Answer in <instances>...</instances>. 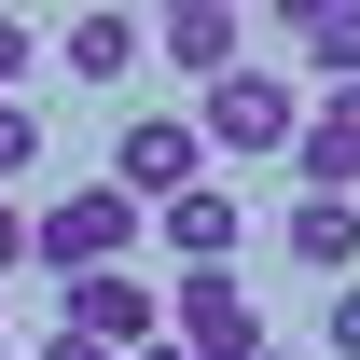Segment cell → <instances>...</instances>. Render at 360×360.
Here are the masks:
<instances>
[{
    "mask_svg": "<svg viewBox=\"0 0 360 360\" xmlns=\"http://www.w3.org/2000/svg\"><path fill=\"white\" fill-rule=\"evenodd\" d=\"M28 236H42V277H56V291H84V277H111L139 250V208L111 194V180H70L56 208H28Z\"/></svg>",
    "mask_w": 360,
    "mask_h": 360,
    "instance_id": "obj_1",
    "label": "cell"
},
{
    "mask_svg": "<svg viewBox=\"0 0 360 360\" xmlns=\"http://www.w3.org/2000/svg\"><path fill=\"white\" fill-rule=\"evenodd\" d=\"M194 180H208V139H194V111H139V125L111 139V194H125L139 222H153V208H180Z\"/></svg>",
    "mask_w": 360,
    "mask_h": 360,
    "instance_id": "obj_2",
    "label": "cell"
},
{
    "mask_svg": "<svg viewBox=\"0 0 360 360\" xmlns=\"http://www.w3.org/2000/svg\"><path fill=\"white\" fill-rule=\"evenodd\" d=\"M194 139H208V153H291V139H305L291 70H236V84H208V97H194Z\"/></svg>",
    "mask_w": 360,
    "mask_h": 360,
    "instance_id": "obj_3",
    "label": "cell"
},
{
    "mask_svg": "<svg viewBox=\"0 0 360 360\" xmlns=\"http://www.w3.org/2000/svg\"><path fill=\"white\" fill-rule=\"evenodd\" d=\"M167 347L180 360H264V305H250L236 277H180L167 291Z\"/></svg>",
    "mask_w": 360,
    "mask_h": 360,
    "instance_id": "obj_4",
    "label": "cell"
},
{
    "mask_svg": "<svg viewBox=\"0 0 360 360\" xmlns=\"http://www.w3.org/2000/svg\"><path fill=\"white\" fill-rule=\"evenodd\" d=\"M153 56L194 70V97H208V84L250 70V14H236V0H180V14H153Z\"/></svg>",
    "mask_w": 360,
    "mask_h": 360,
    "instance_id": "obj_5",
    "label": "cell"
},
{
    "mask_svg": "<svg viewBox=\"0 0 360 360\" xmlns=\"http://www.w3.org/2000/svg\"><path fill=\"white\" fill-rule=\"evenodd\" d=\"M70 333H84V347H111V360H139V347H167V291H153V277H84V291H70Z\"/></svg>",
    "mask_w": 360,
    "mask_h": 360,
    "instance_id": "obj_6",
    "label": "cell"
},
{
    "mask_svg": "<svg viewBox=\"0 0 360 360\" xmlns=\"http://www.w3.org/2000/svg\"><path fill=\"white\" fill-rule=\"evenodd\" d=\"M153 236L180 250V277H236V236H250V208H236V180H194L180 208H153Z\"/></svg>",
    "mask_w": 360,
    "mask_h": 360,
    "instance_id": "obj_7",
    "label": "cell"
},
{
    "mask_svg": "<svg viewBox=\"0 0 360 360\" xmlns=\"http://www.w3.org/2000/svg\"><path fill=\"white\" fill-rule=\"evenodd\" d=\"M277 236H291V264L333 277V291L360 277V194H291V222H277Z\"/></svg>",
    "mask_w": 360,
    "mask_h": 360,
    "instance_id": "obj_8",
    "label": "cell"
},
{
    "mask_svg": "<svg viewBox=\"0 0 360 360\" xmlns=\"http://www.w3.org/2000/svg\"><path fill=\"white\" fill-rule=\"evenodd\" d=\"M56 56H70V84H125L139 56H153V14H70V28H56Z\"/></svg>",
    "mask_w": 360,
    "mask_h": 360,
    "instance_id": "obj_9",
    "label": "cell"
},
{
    "mask_svg": "<svg viewBox=\"0 0 360 360\" xmlns=\"http://www.w3.org/2000/svg\"><path fill=\"white\" fill-rule=\"evenodd\" d=\"M291 42H305L319 97H333V84H360V0H347V14H291Z\"/></svg>",
    "mask_w": 360,
    "mask_h": 360,
    "instance_id": "obj_10",
    "label": "cell"
},
{
    "mask_svg": "<svg viewBox=\"0 0 360 360\" xmlns=\"http://www.w3.org/2000/svg\"><path fill=\"white\" fill-rule=\"evenodd\" d=\"M42 167V111H28V97H0V180H28Z\"/></svg>",
    "mask_w": 360,
    "mask_h": 360,
    "instance_id": "obj_11",
    "label": "cell"
},
{
    "mask_svg": "<svg viewBox=\"0 0 360 360\" xmlns=\"http://www.w3.org/2000/svg\"><path fill=\"white\" fill-rule=\"evenodd\" d=\"M28 70H42V28H28V14H0V97L28 84Z\"/></svg>",
    "mask_w": 360,
    "mask_h": 360,
    "instance_id": "obj_12",
    "label": "cell"
},
{
    "mask_svg": "<svg viewBox=\"0 0 360 360\" xmlns=\"http://www.w3.org/2000/svg\"><path fill=\"white\" fill-rule=\"evenodd\" d=\"M28 264H42V236H28V208L0 194V277H28Z\"/></svg>",
    "mask_w": 360,
    "mask_h": 360,
    "instance_id": "obj_13",
    "label": "cell"
},
{
    "mask_svg": "<svg viewBox=\"0 0 360 360\" xmlns=\"http://www.w3.org/2000/svg\"><path fill=\"white\" fill-rule=\"evenodd\" d=\"M305 125H319V139H347V153H360V84H333V97L305 111Z\"/></svg>",
    "mask_w": 360,
    "mask_h": 360,
    "instance_id": "obj_14",
    "label": "cell"
},
{
    "mask_svg": "<svg viewBox=\"0 0 360 360\" xmlns=\"http://www.w3.org/2000/svg\"><path fill=\"white\" fill-rule=\"evenodd\" d=\"M333 360H360V277L333 291Z\"/></svg>",
    "mask_w": 360,
    "mask_h": 360,
    "instance_id": "obj_15",
    "label": "cell"
},
{
    "mask_svg": "<svg viewBox=\"0 0 360 360\" xmlns=\"http://www.w3.org/2000/svg\"><path fill=\"white\" fill-rule=\"evenodd\" d=\"M42 360H111V347H84V333H42Z\"/></svg>",
    "mask_w": 360,
    "mask_h": 360,
    "instance_id": "obj_16",
    "label": "cell"
},
{
    "mask_svg": "<svg viewBox=\"0 0 360 360\" xmlns=\"http://www.w3.org/2000/svg\"><path fill=\"white\" fill-rule=\"evenodd\" d=\"M139 360H180V347H139Z\"/></svg>",
    "mask_w": 360,
    "mask_h": 360,
    "instance_id": "obj_17",
    "label": "cell"
},
{
    "mask_svg": "<svg viewBox=\"0 0 360 360\" xmlns=\"http://www.w3.org/2000/svg\"><path fill=\"white\" fill-rule=\"evenodd\" d=\"M264 360H305V347H264Z\"/></svg>",
    "mask_w": 360,
    "mask_h": 360,
    "instance_id": "obj_18",
    "label": "cell"
}]
</instances>
